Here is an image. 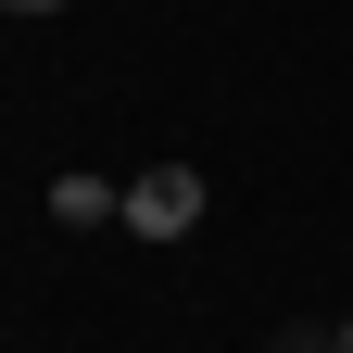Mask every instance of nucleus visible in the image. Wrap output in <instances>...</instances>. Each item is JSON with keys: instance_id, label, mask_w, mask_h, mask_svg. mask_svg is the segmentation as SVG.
I'll return each mask as SVG.
<instances>
[{"instance_id": "obj_1", "label": "nucleus", "mask_w": 353, "mask_h": 353, "mask_svg": "<svg viewBox=\"0 0 353 353\" xmlns=\"http://www.w3.org/2000/svg\"><path fill=\"white\" fill-rule=\"evenodd\" d=\"M126 228H139V240H190L202 228V176L190 164H152L139 190H126Z\"/></svg>"}, {"instance_id": "obj_2", "label": "nucleus", "mask_w": 353, "mask_h": 353, "mask_svg": "<svg viewBox=\"0 0 353 353\" xmlns=\"http://www.w3.org/2000/svg\"><path fill=\"white\" fill-rule=\"evenodd\" d=\"M51 214H63V228H101V214H126V190H101V176H63V190H51Z\"/></svg>"}, {"instance_id": "obj_3", "label": "nucleus", "mask_w": 353, "mask_h": 353, "mask_svg": "<svg viewBox=\"0 0 353 353\" xmlns=\"http://www.w3.org/2000/svg\"><path fill=\"white\" fill-rule=\"evenodd\" d=\"M13 13H63V0H13Z\"/></svg>"}, {"instance_id": "obj_4", "label": "nucleus", "mask_w": 353, "mask_h": 353, "mask_svg": "<svg viewBox=\"0 0 353 353\" xmlns=\"http://www.w3.org/2000/svg\"><path fill=\"white\" fill-rule=\"evenodd\" d=\"M341 353H353V328H341Z\"/></svg>"}]
</instances>
